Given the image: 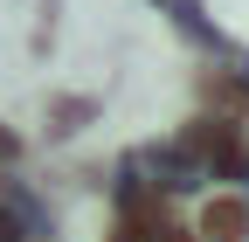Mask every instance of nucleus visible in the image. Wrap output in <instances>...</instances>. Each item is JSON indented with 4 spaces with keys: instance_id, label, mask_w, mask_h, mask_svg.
<instances>
[{
    "instance_id": "1",
    "label": "nucleus",
    "mask_w": 249,
    "mask_h": 242,
    "mask_svg": "<svg viewBox=\"0 0 249 242\" xmlns=\"http://www.w3.org/2000/svg\"><path fill=\"white\" fill-rule=\"evenodd\" d=\"M194 145L208 153V166H222V173H242V166H249V159H242V138H235V132H214V125H201V132H194Z\"/></svg>"
},
{
    "instance_id": "2",
    "label": "nucleus",
    "mask_w": 249,
    "mask_h": 242,
    "mask_svg": "<svg viewBox=\"0 0 249 242\" xmlns=\"http://www.w3.org/2000/svg\"><path fill=\"white\" fill-rule=\"evenodd\" d=\"M201 228H208V242H242V228H249L242 222V201H208V222Z\"/></svg>"
},
{
    "instance_id": "3",
    "label": "nucleus",
    "mask_w": 249,
    "mask_h": 242,
    "mask_svg": "<svg viewBox=\"0 0 249 242\" xmlns=\"http://www.w3.org/2000/svg\"><path fill=\"white\" fill-rule=\"evenodd\" d=\"M0 153H14V138H7V132H0Z\"/></svg>"
}]
</instances>
